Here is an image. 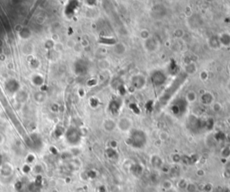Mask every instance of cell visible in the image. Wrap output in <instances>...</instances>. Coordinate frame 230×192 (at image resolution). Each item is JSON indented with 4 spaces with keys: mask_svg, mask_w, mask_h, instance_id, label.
Wrapping results in <instances>:
<instances>
[{
    "mask_svg": "<svg viewBox=\"0 0 230 192\" xmlns=\"http://www.w3.org/2000/svg\"><path fill=\"white\" fill-rule=\"evenodd\" d=\"M164 80H165V76L162 72L158 71V72L154 73V75H153V82L155 83L154 84H156V85L163 84Z\"/></svg>",
    "mask_w": 230,
    "mask_h": 192,
    "instance_id": "cell-3",
    "label": "cell"
},
{
    "mask_svg": "<svg viewBox=\"0 0 230 192\" xmlns=\"http://www.w3.org/2000/svg\"><path fill=\"white\" fill-rule=\"evenodd\" d=\"M141 79H143V77L141 76H135L133 79H132V84L134 85H137L138 87H140L144 84V82H141Z\"/></svg>",
    "mask_w": 230,
    "mask_h": 192,
    "instance_id": "cell-8",
    "label": "cell"
},
{
    "mask_svg": "<svg viewBox=\"0 0 230 192\" xmlns=\"http://www.w3.org/2000/svg\"><path fill=\"white\" fill-rule=\"evenodd\" d=\"M131 121L130 120V119L128 118H123V119H121L118 122V127L122 130V131H127L129 130L130 127H131Z\"/></svg>",
    "mask_w": 230,
    "mask_h": 192,
    "instance_id": "cell-2",
    "label": "cell"
},
{
    "mask_svg": "<svg viewBox=\"0 0 230 192\" xmlns=\"http://www.w3.org/2000/svg\"><path fill=\"white\" fill-rule=\"evenodd\" d=\"M209 44L212 49H215V50H217V49H219L221 47V43L219 41L218 37H211L209 40Z\"/></svg>",
    "mask_w": 230,
    "mask_h": 192,
    "instance_id": "cell-4",
    "label": "cell"
},
{
    "mask_svg": "<svg viewBox=\"0 0 230 192\" xmlns=\"http://www.w3.org/2000/svg\"><path fill=\"white\" fill-rule=\"evenodd\" d=\"M146 42H145V47L147 48L148 50H156V41H153V39H147L145 40Z\"/></svg>",
    "mask_w": 230,
    "mask_h": 192,
    "instance_id": "cell-6",
    "label": "cell"
},
{
    "mask_svg": "<svg viewBox=\"0 0 230 192\" xmlns=\"http://www.w3.org/2000/svg\"><path fill=\"white\" fill-rule=\"evenodd\" d=\"M202 101L204 104H210L213 101V96L211 95L209 93H206L202 97Z\"/></svg>",
    "mask_w": 230,
    "mask_h": 192,
    "instance_id": "cell-7",
    "label": "cell"
},
{
    "mask_svg": "<svg viewBox=\"0 0 230 192\" xmlns=\"http://www.w3.org/2000/svg\"><path fill=\"white\" fill-rule=\"evenodd\" d=\"M146 143H147V137L144 132L140 130H135L130 135V144L131 146L136 148H141L146 145Z\"/></svg>",
    "mask_w": 230,
    "mask_h": 192,
    "instance_id": "cell-1",
    "label": "cell"
},
{
    "mask_svg": "<svg viewBox=\"0 0 230 192\" xmlns=\"http://www.w3.org/2000/svg\"><path fill=\"white\" fill-rule=\"evenodd\" d=\"M187 100L189 101V102H194L195 100H196V94L194 93V92H189L188 94H187Z\"/></svg>",
    "mask_w": 230,
    "mask_h": 192,
    "instance_id": "cell-9",
    "label": "cell"
},
{
    "mask_svg": "<svg viewBox=\"0 0 230 192\" xmlns=\"http://www.w3.org/2000/svg\"><path fill=\"white\" fill-rule=\"evenodd\" d=\"M219 38V41L221 43V45L224 46H229L230 45V34L229 33H224L220 36H218Z\"/></svg>",
    "mask_w": 230,
    "mask_h": 192,
    "instance_id": "cell-5",
    "label": "cell"
}]
</instances>
